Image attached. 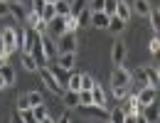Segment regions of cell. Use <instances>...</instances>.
I'll return each instance as SVG.
<instances>
[{"mask_svg":"<svg viewBox=\"0 0 160 123\" xmlns=\"http://www.w3.org/2000/svg\"><path fill=\"white\" fill-rule=\"evenodd\" d=\"M0 42H2V54H5V59L20 49V44H18V30H15V27H5V30L0 32Z\"/></svg>","mask_w":160,"mask_h":123,"instance_id":"obj_1","label":"cell"},{"mask_svg":"<svg viewBox=\"0 0 160 123\" xmlns=\"http://www.w3.org/2000/svg\"><path fill=\"white\" fill-rule=\"evenodd\" d=\"M37 74H40V79L44 81V86H47V89H49L52 94H62V91H64L62 81L57 79V74H54V71H52L49 66H40V69H37Z\"/></svg>","mask_w":160,"mask_h":123,"instance_id":"obj_2","label":"cell"},{"mask_svg":"<svg viewBox=\"0 0 160 123\" xmlns=\"http://www.w3.org/2000/svg\"><path fill=\"white\" fill-rule=\"evenodd\" d=\"M131 81H133L131 71L123 64H116L113 71H111V86H131Z\"/></svg>","mask_w":160,"mask_h":123,"instance_id":"obj_3","label":"cell"},{"mask_svg":"<svg viewBox=\"0 0 160 123\" xmlns=\"http://www.w3.org/2000/svg\"><path fill=\"white\" fill-rule=\"evenodd\" d=\"M54 42H57V52H77V35L74 32H64Z\"/></svg>","mask_w":160,"mask_h":123,"instance_id":"obj_4","label":"cell"},{"mask_svg":"<svg viewBox=\"0 0 160 123\" xmlns=\"http://www.w3.org/2000/svg\"><path fill=\"white\" fill-rule=\"evenodd\" d=\"M54 59H57V66H59V69L74 71V66H77V52H59Z\"/></svg>","mask_w":160,"mask_h":123,"instance_id":"obj_5","label":"cell"},{"mask_svg":"<svg viewBox=\"0 0 160 123\" xmlns=\"http://www.w3.org/2000/svg\"><path fill=\"white\" fill-rule=\"evenodd\" d=\"M40 42H42V49H44V57L47 59H54L59 52H57V42H54V37H49L47 32L44 35H40Z\"/></svg>","mask_w":160,"mask_h":123,"instance_id":"obj_6","label":"cell"},{"mask_svg":"<svg viewBox=\"0 0 160 123\" xmlns=\"http://www.w3.org/2000/svg\"><path fill=\"white\" fill-rule=\"evenodd\" d=\"M64 32H67V27H64V17H54V20L47 22V35H49V37L57 40V37H62Z\"/></svg>","mask_w":160,"mask_h":123,"instance_id":"obj_7","label":"cell"},{"mask_svg":"<svg viewBox=\"0 0 160 123\" xmlns=\"http://www.w3.org/2000/svg\"><path fill=\"white\" fill-rule=\"evenodd\" d=\"M155 91H158V89H153V86H143V89H140L138 94H136V101L140 103V108L155 101Z\"/></svg>","mask_w":160,"mask_h":123,"instance_id":"obj_8","label":"cell"},{"mask_svg":"<svg viewBox=\"0 0 160 123\" xmlns=\"http://www.w3.org/2000/svg\"><path fill=\"white\" fill-rule=\"evenodd\" d=\"M40 35L32 30V27H27V30H22V40H20V49L22 52H30L32 49V44H35V40H37Z\"/></svg>","mask_w":160,"mask_h":123,"instance_id":"obj_9","label":"cell"},{"mask_svg":"<svg viewBox=\"0 0 160 123\" xmlns=\"http://www.w3.org/2000/svg\"><path fill=\"white\" fill-rule=\"evenodd\" d=\"M111 59H113V66L126 62V44H123L121 40H116V42H113V47H111Z\"/></svg>","mask_w":160,"mask_h":123,"instance_id":"obj_10","label":"cell"},{"mask_svg":"<svg viewBox=\"0 0 160 123\" xmlns=\"http://www.w3.org/2000/svg\"><path fill=\"white\" fill-rule=\"evenodd\" d=\"M27 54H32V59L37 62V66H44V64H47V57H44V49H42V42H40V37L35 40L32 49H30Z\"/></svg>","mask_w":160,"mask_h":123,"instance_id":"obj_11","label":"cell"},{"mask_svg":"<svg viewBox=\"0 0 160 123\" xmlns=\"http://www.w3.org/2000/svg\"><path fill=\"white\" fill-rule=\"evenodd\" d=\"M116 17H121L123 22H128L133 17V10H131V5L126 2V0H116V12H113Z\"/></svg>","mask_w":160,"mask_h":123,"instance_id":"obj_12","label":"cell"},{"mask_svg":"<svg viewBox=\"0 0 160 123\" xmlns=\"http://www.w3.org/2000/svg\"><path fill=\"white\" fill-rule=\"evenodd\" d=\"M108 17H111V15H106L103 10H99V12H91V20H89V25H91V27H99V30H106V27H108Z\"/></svg>","mask_w":160,"mask_h":123,"instance_id":"obj_13","label":"cell"},{"mask_svg":"<svg viewBox=\"0 0 160 123\" xmlns=\"http://www.w3.org/2000/svg\"><path fill=\"white\" fill-rule=\"evenodd\" d=\"M143 76H145V86H153V89H158V84H160L158 69H153V66H143Z\"/></svg>","mask_w":160,"mask_h":123,"instance_id":"obj_14","label":"cell"},{"mask_svg":"<svg viewBox=\"0 0 160 123\" xmlns=\"http://www.w3.org/2000/svg\"><path fill=\"white\" fill-rule=\"evenodd\" d=\"M8 5H10V17L25 22V17H27V7L22 5V0H18V2H8Z\"/></svg>","mask_w":160,"mask_h":123,"instance_id":"obj_15","label":"cell"},{"mask_svg":"<svg viewBox=\"0 0 160 123\" xmlns=\"http://www.w3.org/2000/svg\"><path fill=\"white\" fill-rule=\"evenodd\" d=\"M140 111H143L140 116H143L148 123H158V101H153V103H148V106H143Z\"/></svg>","mask_w":160,"mask_h":123,"instance_id":"obj_16","label":"cell"},{"mask_svg":"<svg viewBox=\"0 0 160 123\" xmlns=\"http://www.w3.org/2000/svg\"><path fill=\"white\" fill-rule=\"evenodd\" d=\"M131 10H133L136 15H143V17H148V15H150V10H153V5H150V0H133Z\"/></svg>","mask_w":160,"mask_h":123,"instance_id":"obj_17","label":"cell"},{"mask_svg":"<svg viewBox=\"0 0 160 123\" xmlns=\"http://www.w3.org/2000/svg\"><path fill=\"white\" fill-rule=\"evenodd\" d=\"M89 91H91V99H94L96 106H106V91H103V86H101L99 81H94V86H91Z\"/></svg>","mask_w":160,"mask_h":123,"instance_id":"obj_18","label":"cell"},{"mask_svg":"<svg viewBox=\"0 0 160 123\" xmlns=\"http://www.w3.org/2000/svg\"><path fill=\"white\" fill-rule=\"evenodd\" d=\"M123 113H126V116H138L140 113V103L136 101V94L126 96V108H123Z\"/></svg>","mask_w":160,"mask_h":123,"instance_id":"obj_19","label":"cell"},{"mask_svg":"<svg viewBox=\"0 0 160 123\" xmlns=\"http://www.w3.org/2000/svg\"><path fill=\"white\" fill-rule=\"evenodd\" d=\"M0 76H2V79H5V86H12V84L18 81V79H15V76H18V74H15V69H12V66H10V64H8V62H5V64H2V66H0Z\"/></svg>","mask_w":160,"mask_h":123,"instance_id":"obj_20","label":"cell"},{"mask_svg":"<svg viewBox=\"0 0 160 123\" xmlns=\"http://www.w3.org/2000/svg\"><path fill=\"white\" fill-rule=\"evenodd\" d=\"M62 101H64V106L67 108H77L79 106V91H62Z\"/></svg>","mask_w":160,"mask_h":123,"instance_id":"obj_21","label":"cell"},{"mask_svg":"<svg viewBox=\"0 0 160 123\" xmlns=\"http://www.w3.org/2000/svg\"><path fill=\"white\" fill-rule=\"evenodd\" d=\"M106 30H111L113 35H121V32L126 30V22L121 20V17H116V15H111V17H108V27H106Z\"/></svg>","mask_w":160,"mask_h":123,"instance_id":"obj_22","label":"cell"},{"mask_svg":"<svg viewBox=\"0 0 160 123\" xmlns=\"http://www.w3.org/2000/svg\"><path fill=\"white\" fill-rule=\"evenodd\" d=\"M64 89L79 91L81 89V74H72V71H69V76H67V81H64Z\"/></svg>","mask_w":160,"mask_h":123,"instance_id":"obj_23","label":"cell"},{"mask_svg":"<svg viewBox=\"0 0 160 123\" xmlns=\"http://www.w3.org/2000/svg\"><path fill=\"white\" fill-rule=\"evenodd\" d=\"M54 12H57V17H67V15H72L69 0H57V2H54Z\"/></svg>","mask_w":160,"mask_h":123,"instance_id":"obj_24","label":"cell"},{"mask_svg":"<svg viewBox=\"0 0 160 123\" xmlns=\"http://www.w3.org/2000/svg\"><path fill=\"white\" fill-rule=\"evenodd\" d=\"M40 17H42V20H44V22L54 20V17H57V12H54V5H49V2H47V5H44V7H42Z\"/></svg>","mask_w":160,"mask_h":123,"instance_id":"obj_25","label":"cell"},{"mask_svg":"<svg viewBox=\"0 0 160 123\" xmlns=\"http://www.w3.org/2000/svg\"><path fill=\"white\" fill-rule=\"evenodd\" d=\"M22 66H25L27 71H37V69H40V66H37V62L32 59V54H27V52L22 54Z\"/></svg>","mask_w":160,"mask_h":123,"instance_id":"obj_26","label":"cell"},{"mask_svg":"<svg viewBox=\"0 0 160 123\" xmlns=\"http://www.w3.org/2000/svg\"><path fill=\"white\" fill-rule=\"evenodd\" d=\"M123 118H126L123 108H113V111H108V123H123Z\"/></svg>","mask_w":160,"mask_h":123,"instance_id":"obj_27","label":"cell"},{"mask_svg":"<svg viewBox=\"0 0 160 123\" xmlns=\"http://www.w3.org/2000/svg\"><path fill=\"white\" fill-rule=\"evenodd\" d=\"M25 96H27L30 108H35V106H40V103H42V94H40V91H30V94H25Z\"/></svg>","mask_w":160,"mask_h":123,"instance_id":"obj_28","label":"cell"},{"mask_svg":"<svg viewBox=\"0 0 160 123\" xmlns=\"http://www.w3.org/2000/svg\"><path fill=\"white\" fill-rule=\"evenodd\" d=\"M89 20H91V10H89V7H84L79 15H77V22H79V27H86Z\"/></svg>","mask_w":160,"mask_h":123,"instance_id":"obj_29","label":"cell"},{"mask_svg":"<svg viewBox=\"0 0 160 123\" xmlns=\"http://www.w3.org/2000/svg\"><path fill=\"white\" fill-rule=\"evenodd\" d=\"M148 17H150V27H153V30H155V35H158V30H160V10H158V7H155V10H150V15H148Z\"/></svg>","mask_w":160,"mask_h":123,"instance_id":"obj_30","label":"cell"},{"mask_svg":"<svg viewBox=\"0 0 160 123\" xmlns=\"http://www.w3.org/2000/svg\"><path fill=\"white\" fill-rule=\"evenodd\" d=\"M64 27H67V32H77V30H79L77 17H74V15H67V17H64Z\"/></svg>","mask_w":160,"mask_h":123,"instance_id":"obj_31","label":"cell"},{"mask_svg":"<svg viewBox=\"0 0 160 123\" xmlns=\"http://www.w3.org/2000/svg\"><path fill=\"white\" fill-rule=\"evenodd\" d=\"M69 7H72V15L77 17V15L81 12V10L86 7V0H72V2H69Z\"/></svg>","mask_w":160,"mask_h":123,"instance_id":"obj_32","label":"cell"},{"mask_svg":"<svg viewBox=\"0 0 160 123\" xmlns=\"http://www.w3.org/2000/svg\"><path fill=\"white\" fill-rule=\"evenodd\" d=\"M94 81H96V79H94L91 74H81V89L79 91H89V89L94 86Z\"/></svg>","mask_w":160,"mask_h":123,"instance_id":"obj_33","label":"cell"},{"mask_svg":"<svg viewBox=\"0 0 160 123\" xmlns=\"http://www.w3.org/2000/svg\"><path fill=\"white\" fill-rule=\"evenodd\" d=\"M32 116H35L37 121H42L44 116H49V111H47V106H44V103H40V106H35V108H32Z\"/></svg>","mask_w":160,"mask_h":123,"instance_id":"obj_34","label":"cell"},{"mask_svg":"<svg viewBox=\"0 0 160 123\" xmlns=\"http://www.w3.org/2000/svg\"><path fill=\"white\" fill-rule=\"evenodd\" d=\"M103 5H106V0H86V7H89L91 12H99V10H103Z\"/></svg>","mask_w":160,"mask_h":123,"instance_id":"obj_35","label":"cell"},{"mask_svg":"<svg viewBox=\"0 0 160 123\" xmlns=\"http://www.w3.org/2000/svg\"><path fill=\"white\" fill-rule=\"evenodd\" d=\"M89 103H94L91 91H79V106H89Z\"/></svg>","mask_w":160,"mask_h":123,"instance_id":"obj_36","label":"cell"},{"mask_svg":"<svg viewBox=\"0 0 160 123\" xmlns=\"http://www.w3.org/2000/svg\"><path fill=\"white\" fill-rule=\"evenodd\" d=\"M40 20H42V17L37 15V12H27V17H25V22H27V27H32V30H35V25H37Z\"/></svg>","mask_w":160,"mask_h":123,"instance_id":"obj_37","label":"cell"},{"mask_svg":"<svg viewBox=\"0 0 160 123\" xmlns=\"http://www.w3.org/2000/svg\"><path fill=\"white\" fill-rule=\"evenodd\" d=\"M113 89V96L116 99H126L128 96V86H111Z\"/></svg>","mask_w":160,"mask_h":123,"instance_id":"obj_38","label":"cell"},{"mask_svg":"<svg viewBox=\"0 0 160 123\" xmlns=\"http://www.w3.org/2000/svg\"><path fill=\"white\" fill-rule=\"evenodd\" d=\"M103 12H106V15H113V12H116V0H106Z\"/></svg>","mask_w":160,"mask_h":123,"instance_id":"obj_39","label":"cell"},{"mask_svg":"<svg viewBox=\"0 0 160 123\" xmlns=\"http://www.w3.org/2000/svg\"><path fill=\"white\" fill-rule=\"evenodd\" d=\"M148 49H150L153 54H158V52H160V40H158V35H155V37L150 40V44H148Z\"/></svg>","mask_w":160,"mask_h":123,"instance_id":"obj_40","label":"cell"},{"mask_svg":"<svg viewBox=\"0 0 160 123\" xmlns=\"http://www.w3.org/2000/svg\"><path fill=\"white\" fill-rule=\"evenodd\" d=\"M44 5H47L44 0H32V10H30V12H37V15H40V12H42V7H44Z\"/></svg>","mask_w":160,"mask_h":123,"instance_id":"obj_41","label":"cell"},{"mask_svg":"<svg viewBox=\"0 0 160 123\" xmlns=\"http://www.w3.org/2000/svg\"><path fill=\"white\" fill-rule=\"evenodd\" d=\"M10 15V5H8V0H0V17H8Z\"/></svg>","mask_w":160,"mask_h":123,"instance_id":"obj_42","label":"cell"},{"mask_svg":"<svg viewBox=\"0 0 160 123\" xmlns=\"http://www.w3.org/2000/svg\"><path fill=\"white\" fill-rule=\"evenodd\" d=\"M25 108H30V103H27V96H20V99H18V111H25Z\"/></svg>","mask_w":160,"mask_h":123,"instance_id":"obj_43","label":"cell"},{"mask_svg":"<svg viewBox=\"0 0 160 123\" xmlns=\"http://www.w3.org/2000/svg\"><path fill=\"white\" fill-rule=\"evenodd\" d=\"M10 123H25V121H22V118H20V113L15 111V113H12V118H10Z\"/></svg>","mask_w":160,"mask_h":123,"instance_id":"obj_44","label":"cell"},{"mask_svg":"<svg viewBox=\"0 0 160 123\" xmlns=\"http://www.w3.org/2000/svg\"><path fill=\"white\" fill-rule=\"evenodd\" d=\"M40 123H57V118H52V116H44Z\"/></svg>","mask_w":160,"mask_h":123,"instance_id":"obj_45","label":"cell"},{"mask_svg":"<svg viewBox=\"0 0 160 123\" xmlns=\"http://www.w3.org/2000/svg\"><path fill=\"white\" fill-rule=\"evenodd\" d=\"M57 123H72V121H69V116H59V118H57Z\"/></svg>","mask_w":160,"mask_h":123,"instance_id":"obj_46","label":"cell"},{"mask_svg":"<svg viewBox=\"0 0 160 123\" xmlns=\"http://www.w3.org/2000/svg\"><path fill=\"white\" fill-rule=\"evenodd\" d=\"M123 123H136V116H126V118H123Z\"/></svg>","mask_w":160,"mask_h":123,"instance_id":"obj_47","label":"cell"},{"mask_svg":"<svg viewBox=\"0 0 160 123\" xmlns=\"http://www.w3.org/2000/svg\"><path fill=\"white\" fill-rule=\"evenodd\" d=\"M136 123H148V121H145V118H143V116L138 113V116H136Z\"/></svg>","mask_w":160,"mask_h":123,"instance_id":"obj_48","label":"cell"},{"mask_svg":"<svg viewBox=\"0 0 160 123\" xmlns=\"http://www.w3.org/2000/svg\"><path fill=\"white\" fill-rule=\"evenodd\" d=\"M0 89H8V86H5V79H2V76H0Z\"/></svg>","mask_w":160,"mask_h":123,"instance_id":"obj_49","label":"cell"},{"mask_svg":"<svg viewBox=\"0 0 160 123\" xmlns=\"http://www.w3.org/2000/svg\"><path fill=\"white\" fill-rule=\"evenodd\" d=\"M44 2H49V5H54V2H57V0H44Z\"/></svg>","mask_w":160,"mask_h":123,"instance_id":"obj_50","label":"cell"},{"mask_svg":"<svg viewBox=\"0 0 160 123\" xmlns=\"http://www.w3.org/2000/svg\"><path fill=\"white\" fill-rule=\"evenodd\" d=\"M8 2H18V0H8Z\"/></svg>","mask_w":160,"mask_h":123,"instance_id":"obj_51","label":"cell"}]
</instances>
